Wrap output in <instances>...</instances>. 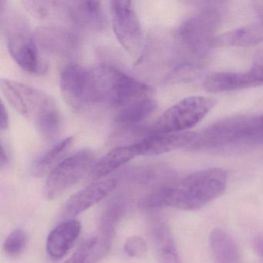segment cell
Returning <instances> with one entry per match:
<instances>
[{"label":"cell","mask_w":263,"mask_h":263,"mask_svg":"<svg viewBox=\"0 0 263 263\" xmlns=\"http://www.w3.org/2000/svg\"><path fill=\"white\" fill-rule=\"evenodd\" d=\"M1 90L9 104L31 122L45 138H54L61 127V115L54 100L32 86L4 79Z\"/></svg>","instance_id":"obj_1"},{"label":"cell","mask_w":263,"mask_h":263,"mask_svg":"<svg viewBox=\"0 0 263 263\" xmlns=\"http://www.w3.org/2000/svg\"><path fill=\"white\" fill-rule=\"evenodd\" d=\"M228 174L220 167H211L194 172L168 189L164 207L185 212L199 210L226 192Z\"/></svg>","instance_id":"obj_2"},{"label":"cell","mask_w":263,"mask_h":263,"mask_svg":"<svg viewBox=\"0 0 263 263\" xmlns=\"http://www.w3.org/2000/svg\"><path fill=\"white\" fill-rule=\"evenodd\" d=\"M232 145H263V117L238 115L214 123L191 144L193 149H210Z\"/></svg>","instance_id":"obj_3"},{"label":"cell","mask_w":263,"mask_h":263,"mask_svg":"<svg viewBox=\"0 0 263 263\" xmlns=\"http://www.w3.org/2000/svg\"><path fill=\"white\" fill-rule=\"evenodd\" d=\"M5 4L1 1V21L10 55L27 73H42L47 67L41 61L34 34L24 16L16 10L7 9Z\"/></svg>","instance_id":"obj_4"},{"label":"cell","mask_w":263,"mask_h":263,"mask_svg":"<svg viewBox=\"0 0 263 263\" xmlns=\"http://www.w3.org/2000/svg\"><path fill=\"white\" fill-rule=\"evenodd\" d=\"M99 104H106L115 111L144 98L155 97L151 86L110 67H95Z\"/></svg>","instance_id":"obj_5"},{"label":"cell","mask_w":263,"mask_h":263,"mask_svg":"<svg viewBox=\"0 0 263 263\" xmlns=\"http://www.w3.org/2000/svg\"><path fill=\"white\" fill-rule=\"evenodd\" d=\"M209 97L184 98L165 110L151 127L150 133L184 132L198 124L215 105Z\"/></svg>","instance_id":"obj_6"},{"label":"cell","mask_w":263,"mask_h":263,"mask_svg":"<svg viewBox=\"0 0 263 263\" xmlns=\"http://www.w3.org/2000/svg\"><path fill=\"white\" fill-rule=\"evenodd\" d=\"M60 90L64 102L75 111H83L98 104L93 69L67 64L61 72Z\"/></svg>","instance_id":"obj_7"},{"label":"cell","mask_w":263,"mask_h":263,"mask_svg":"<svg viewBox=\"0 0 263 263\" xmlns=\"http://www.w3.org/2000/svg\"><path fill=\"white\" fill-rule=\"evenodd\" d=\"M95 164L93 151L83 148L66 157L53 169L44 187V195L49 200L55 199L74 185Z\"/></svg>","instance_id":"obj_8"},{"label":"cell","mask_w":263,"mask_h":263,"mask_svg":"<svg viewBox=\"0 0 263 263\" xmlns=\"http://www.w3.org/2000/svg\"><path fill=\"white\" fill-rule=\"evenodd\" d=\"M110 4L117 40L132 56L139 54L142 49V29L133 2L115 0Z\"/></svg>","instance_id":"obj_9"},{"label":"cell","mask_w":263,"mask_h":263,"mask_svg":"<svg viewBox=\"0 0 263 263\" xmlns=\"http://www.w3.org/2000/svg\"><path fill=\"white\" fill-rule=\"evenodd\" d=\"M216 22L217 16L213 12H204L189 18L178 30V37L191 51L204 55L215 45Z\"/></svg>","instance_id":"obj_10"},{"label":"cell","mask_w":263,"mask_h":263,"mask_svg":"<svg viewBox=\"0 0 263 263\" xmlns=\"http://www.w3.org/2000/svg\"><path fill=\"white\" fill-rule=\"evenodd\" d=\"M117 184L118 180L115 178L102 179L92 183L67 200L61 211V216L66 220L73 219L104 199L115 190Z\"/></svg>","instance_id":"obj_11"},{"label":"cell","mask_w":263,"mask_h":263,"mask_svg":"<svg viewBox=\"0 0 263 263\" xmlns=\"http://www.w3.org/2000/svg\"><path fill=\"white\" fill-rule=\"evenodd\" d=\"M197 134L192 132L178 133H150L144 139L132 144L137 155L155 156L191 145Z\"/></svg>","instance_id":"obj_12"},{"label":"cell","mask_w":263,"mask_h":263,"mask_svg":"<svg viewBox=\"0 0 263 263\" xmlns=\"http://www.w3.org/2000/svg\"><path fill=\"white\" fill-rule=\"evenodd\" d=\"M38 47L49 54L67 57L74 50L76 41L67 29L55 26L41 27L33 33Z\"/></svg>","instance_id":"obj_13"},{"label":"cell","mask_w":263,"mask_h":263,"mask_svg":"<svg viewBox=\"0 0 263 263\" xmlns=\"http://www.w3.org/2000/svg\"><path fill=\"white\" fill-rule=\"evenodd\" d=\"M81 232L78 220H64L53 229L47 237L46 249L50 258L61 259L73 247Z\"/></svg>","instance_id":"obj_14"},{"label":"cell","mask_w":263,"mask_h":263,"mask_svg":"<svg viewBox=\"0 0 263 263\" xmlns=\"http://www.w3.org/2000/svg\"><path fill=\"white\" fill-rule=\"evenodd\" d=\"M258 86L256 78L251 70L246 73L218 72L208 76L203 82L204 90L212 93L232 91Z\"/></svg>","instance_id":"obj_15"},{"label":"cell","mask_w":263,"mask_h":263,"mask_svg":"<svg viewBox=\"0 0 263 263\" xmlns=\"http://www.w3.org/2000/svg\"><path fill=\"white\" fill-rule=\"evenodd\" d=\"M68 17L81 28L98 30L104 23L102 3L100 1H74L67 3Z\"/></svg>","instance_id":"obj_16"},{"label":"cell","mask_w":263,"mask_h":263,"mask_svg":"<svg viewBox=\"0 0 263 263\" xmlns=\"http://www.w3.org/2000/svg\"><path fill=\"white\" fill-rule=\"evenodd\" d=\"M209 246L215 263H243L236 242L223 229L216 228L211 232Z\"/></svg>","instance_id":"obj_17"},{"label":"cell","mask_w":263,"mask_h":263,"mask_svg":"<svg viewBox=\"0 0 263 263\" xmlns=\"http://www.w3.org/2000/svg\"><path fill=\"white\" fill-rule=\"evenodd\" d=\"M135 156H137L136 152L132 145L115 147L107 152L98 162H95L90 172V177L93 179L102 180Z\"/></svg>","instance_id":"obj_18"},{"label":"cell","mask_w":263,"mask_h":263,"mask_svg":"<svg viewBox=\"0 0 263 263\" xmlns=\"http://www.w3.org/2000/svg\"><path fill=\"white\" fill-rule=\"evenodd\" d=\"M263 42V21L246 25L215 37V45L248 47Z\"/></svg>","instance_id":"obj_19"},{"label":"cell","mask_w":263,"mask_h":263,"mask_svg":"<svg viewBox=\"0 0 263 263\" xmlns=\"http://www.w3.org/2000/svg\"><path fill=\"white\" fill-rule=\"evenodd\" d=\"M112 239V237L98 234L82 243L70 259L73 263L99 262L110 252Z\"/></svg>","instance_id":"obj_20"},{"label":"cell","mask_w":263,"mask_h":263,"mask_svg":"<svg viewBox=\"0 0 263 263\" xmlns=\"http://www.w3.org/2000/svg\"><path fill=\"white\" fill-rule=\"evenodd\" d=\"M155 97L140 100L115 112V121L122 126L135 125L147 119L156 110Z\"/></svg>","instance_id":"obj_21"},{"label":"cell","mask_w":263,"mask_h":263,"mask_svg":"<svg viewBox=\"0 0 263 263\" xmlns=\"http://www.w3.org/2000/svg\"><path fill=\"white\" fill-rule=\"evenodd\" d=\"M74 141V137H68L55 144L34 163L32 174L36 177H42L50 173L66 158Z\"/></svg>","instance_id":"obj_22"},{"label":"cell","mask_w":263,"mask_h":263,"mask_svg":"<svg viewBox=\"0 0 263 263\" xmlns=\"http://www.w3.org/2000/svg\"><path fill=\"white\" fill-rule=\"evenodd\" d=\"M126 201L127 200L124 196L119 195L106 204L100 218V233L113 238L115 229L125 213L127 208Z\"/></svg>","instance_id":"obj_23"},{"label":"cell","mask_w":263,"mask_h":263,"mask_svg":"<svg viewBox=\"0 0 263 263\" xmlns=\"http://www.w3.org/2000/svg\"><path fill=\"white\" fill-rule=\"evenodd\" d=\"M27 245V235L24 230L16 229L7 236L4 242L6 254L11 258H16L22 255Z\"/></svg>","instance_id":"obj_24"},{"label":"cell","mask_w":263,"mask_h":263,"mask_svg":"<svg viewBox=\"0 0 263 263\" xmlns=\"http://www.w3.org/2000/svg\"><path fill=\"white\" fill-rule=\"evenodd\" d=\"M24 7L30 12L33 16L38 19H44L48 15L49 9L55 7L59 2L55 1H23Z\"/></svg>","instance_id":"obj_25"},{"label":"cell","mask_w":263,"mask_h":263,"mask_svg":"<svg viewBox=\"0 0 263 263\" xmlns=\"http://www.w3.org/2000/svg\"><path fill=\"white\" fill-rule=\"evenodd\" d=\"M124 251L128 256L132 258L142 256L147 251L145 240L138 235L130 237L124 244Z\"/></svg>","instance_id":"obj_26"},{"label":"cell","mask_w":263,"mask_h":263,"mask_svg":"<svg viewBox=\"0 0 263 263\" xmlns=\"http://www.w3.org/2000/svg\"><path fill=\"white\" fill-rule=\"evenodd\" d=\"M160 263H181L175 242L158 249Z\"/></svg>","instance_id":"obj_27"},{"label":"cell","mask_w":263,"mask_h":263,"mask_svg":"<svg viewBox=\"0 0 263 263\" xmlns=\"http://www.w3.org/2000/svg\"><path fill=\"white\" fill-rule=\"evenodd\" d=\"M1 115H0V128L2 130H5L6 129L8 128L9 121H10V118H9L8 112H7V108L4 105V102H1Z\"/></svg>","instance_id":"obj_28"},{"label":"cell","mask_w":263,"mask_h":263,"mask_svg":"<svg viewBox=\"0 0 263 263\" xmlns=\"http://www.w3.org/2000/svg\"><path fill=\"white\" fill-rule=\"evenodd\" d=\"M254 249L263 262V235L257 237L254 241Z\"/></svg>","instance_id":"obj_29"},{"label":"cell","mask_w":263,"mask_h":263,"mask_svg":"<svg viewBox=\"0 0 263 263\" xmlns=\"http://www.w3.org/2000/svg\"><path fill=\"white\" fill-rule=\"evenodd\" d=\"M10 163V156H9L8 152L4 147V144L1 145V158H0V166L1 168L4 169L7 167Z\"/></svg>","instance_id":"obj_30"},{"label":"cell","mask_w":263,"mask_h":263,"mask_svg":"<svg viewBox=\"0 0 263 263\" xmlns=\"http://www.w3.org/2000/svg\"><path fill=\"white\" fill-rule=\"evenodd\" d=\"M64 263H73V262H72V261H70V259H68V260H67V261H65V262H64Z\"/></svg>","instance_id":"obj_31"},{"label":"cell","mask_w":263,"mask_h":263,"mask_svg":"<svg viewBox=\"0 0 263 263\" xmlns=\"http://www.w3.org/2000/svg\"><path fill=\"white\" fill-rule=\"evenodd\" d=\"M262 117H263V115H262Z\"/></svg>","instance_id":"obj_32"}]
</instances>
